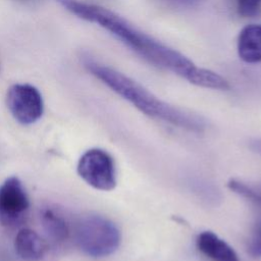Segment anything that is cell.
I'll return each instance as SVG.
<instances>
[{"label":"cell","instance_id":"6da1fadb","mask_svg":"<svg viewBox=\"0 0 261 261\" xmlns=\"http://www.w3.org/2000/svg\"><path fill=\"white\" fill-rule=\"evenodd\" d=\"M75 16L97 23L148 62L179 75L189 83L214 90H228V82L207 68L197 66L180 52L142 32L112 10L79 0H56Z\"/></svg>","mask_w":261,"mask_h":261},{"label":"cell","instance_id":"7a4b0ae2","mask_svg":"<svg viewBox=\"0 0 261 261\" xmlns=\"http://www.w3.org/2000/svg\"><path fill=\"white\" fill-rule=\"evenodd\" d=\"M83 64L91 74L149 117L193 133H202L206 129L207 123L202 116L159 99L140 83L122 72L89 55L83 56Z\"/></svg>","mask_w":261,"mask_h":261},{"label":"cell","instance_id":"3957f363","mask_svg":"<svg viewBox=\"0 0 261 261\" xmlns=\"http://www.w3.org/2000/svg\"><path fill=\"white\" fill-rule=\"evenodd\" d=\"M75 242L87 256L104 258L112 255L120 246L121 233L109 218L89 214L82 217L75 227Z\"/></svg>","mask_w":261,"mask_h":261},{"label":"cell","instance_id":"277c9868","mask_svg":"<svg viewBox=\"0 0 261 261\" xmlns=\"http://www.w3.org/2000/svg\"><path fill=\"white\" fill-rule=\"evenodd\" d=\"M79 175L92 188L112 191L116 187V170L112 156L103 149L86 151L77 162Z\"/></svg>","mask_w":261,"mask_h":261},{"label":"cell","instance_id":"5b68a950","mask_svg":"<svg viewBox=\"0 0 261 261\" xmlns=\"http://www.w3.org/2000/svg\"><path fill=\"white\" fill-rule=\"evenodd\" d=\"M6 103L12 116L21 124L35 123L43 115L42 95L36 87L30 84L11 86L7 92Z\"/></svg>","mask_w":261,"mask_h":261},{"label":"cell","instance_id":"8992f818","mask_svg":"<svg viewBox=\"0 0 261 261\" xmlns=\"http://www.w3.org/2000/svg\"><path fill=\"white\" fill-rule=\"evenodd\" d=\"M29 208L30 200L20 179L6 178L0 186V222L15 225L24 219Z\"/></svg>","mask_w":261,"mask_h":261},{"label":"cell","instance_id":"52a82bcc","mask_svg":"<svg viewBox=\"0 0 261 261\" xmlns=\"http://www.w3.org/2000/svg\"><path fill=\"white\" fill-rule=\"evenodd\" d=\"M198 250L212 261H239L238 254L224 240L210 230L200 232L196 239Z\"/></svg>","mask_w":261,"mask_h":261},{"label":"cell","instance_id":"ba28073f","mask_svg":"<svg viewBox=\"0 0 261 261\" xmlns=\"http://www.w3.org/2000/svg\"><path fill=\"white\" fill-rule=\"evenodd\" d=\"M14 249L23 261H40L47 252V244L33 229L22 228L15 237Z\"/></svg>","mask_w":261,"mask_h":261},{"label":"cell","instance_id":"9c48e42d","mask_svg":"<svg viewBox=\"0 0 261 261\" xmlns=\"http://www.w3.org/2000/svg\"><path fill=\"white\" fill-rule=\"evenodd\" d=\"M238 54L247 63L261 62V24H248L238 37Z\"/></svg>","mask_w":261,"mask_h":261},{"label":"cell","instance_id":"30bf717a","mask_svg":"<svg viewBox=\"0 0 261 261\" xmlns=\"http://www.w3.org/2000/svg\"><path fill=\"white\" fill-rule=\"evenodd\" d=\"M40 220L45 233L53 242L62 243L68 238L69 227L66 220L53 208H43L40 213Z\"/></svg>","mask_w":261,"mask_h":261},{"label":"cell","instance_id":"8fae6325","mask_svg":"<svg viewBox=\"0 0 261 261\" xmlns=\"http://www.w3.org/2000/svg\"><path fill=\"white\" fill-rule=\"evenodd\" d=\"M227 187L240 197L261 208V185L255 186L237 178H230L227 182Z\"/></svg>","mask_w":261,"mask_h":261},{"label":"cell","instance_id":"7c38bea8","mask_svg":"<svg viewBox=\"0 0 261 261\" xmlns=\"http://www.w3.org/2000/svg\"><path fill=\"white\" fill-rule=\"evenodd\" d=\"M238 13L246 18L257 17L261 14V0H236Z\"/></svg>","mask_w":261,"mask_h":261},{"label":"cell","instance_id":"4fadbf2b","mask_svg":"<svg viewBox=\"0 0 261 261\" xmlns=\"http://www.w3.org/2000/svg\"><path fill=\"white\" fill-rule=\"evenodd\" d=\"M248 253L254 258H261V219H259L251 232L247 245Z\"/></svg>","mask_w":261,"mask_h":261},{"label":"cell","instance_id":"5bb4252c","mask_svg":"<svg viewBox=\"0 0 261 261\" xmlns=\"http://www.w3.org/2000/svg\"><path fill=\"white\" fill-rule=\"evenodd\" d=\"M160 1L169 6H172V7L182 8V7L194 6V5L198 4L199 2H201L202 0H160Z\"/></svg>","mask_w":261,"mask_h":261},{"label":"cell","instance_id":"9a60e30c","mask_svg":"<svg viewBox=\"0 0 261 261\" xmlns=\"http://www.w3.org/2000/svg\"><path fill=\"white\" fill-rule=\"evenodd\" d=\"M249 147L250 149L255 152L256 154L260 155L261 156V138H258V139H252L250 142H249Z\"/></svg>","mask_w":261,"mask_h":261}]
</instances>
